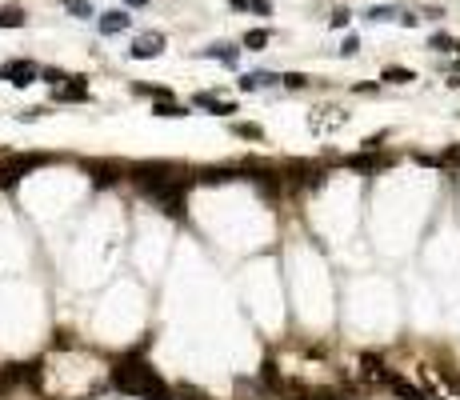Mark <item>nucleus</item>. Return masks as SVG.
Returning a JSON list of instances; mask_svg holds the SVG:
<instances>
[{"label": "nucleus", "mask_w": 460, "mask_h": 400, "mask_svg": "<svg viewBox=\"0 0 460 400\" xmlns=\"http://www.w3.org/2000/svg\"><path fill=\"white\" fill-rule=\"evenodd\" d=\"M112 388L125 392V397H141V400H168V384L160 381L148 365H141L136 356L120 360L112 368Z\"/></svg>", "instance_id": "obj_1"}, {"label": "nucleus", "mask_w": 460, "mask_h": 400, "mask_svg": "<svg viewBox=\"0 0 460 400\" xmlns=\"http://www.w3.org/2000/svg\"><path fill=\"white\" fill-rule=\"evenodd\" d=\"M36 77H40V68H36L32 61H24V56H13V61L0 64V80H8L13 88H29Z\"/></svg>", "instance_id": "obj_2"}, {"label": "nucleus", "mask_w": 460, "mask_h": 400, "mask_svg": "<svg viewBox=\"0 0 460 400\" xmlns=\"http://www.w3.org/2000/svg\"><path fill=\"white\" fill-rule=\"evenodd\" d=\"M36 164H40V157H29V160L13 157V160H4V164H0V184H4V189H13L16 180H20V176H29Z\"/></svg>", "instance_id": "obj_3"}, {"label": "nucleus", "mask_w": 460, "mask_h": 400, "mask_svg": "<svg viewBox=\"0 0 460 400\" xmlns=\"http://www.w3.org/2000/svg\"><path fill=\"white\" fill-rule=\"evenodd\" d=\"M96 29L104 32V36H116V32H128V29H132V16H128L125 8H109V13L96 16Z\"/></svg>", "instance_id": "obj_4"}, {"label": "nucleus", "mask_w": 460, "mask_h": 400, "mask_svg": "<svg viewBox=\"0 0 460 400\" xmlns=\"http://www.w3.org/2000/svg\"><path fill=\"white\" fill-rule=\"evenodd\" d=\"M160 52H164V36H160V32H144V36H136V45H132V56H136V61H152Z\"/></svg>", "instance_id": "obj_5"}, {"label": "nucleus", "mask_w": 460, "mask_h": 400, "mask_svg": "<svg viewBox=\"0 0 460 400\" xmlns=\"http://www.w3.org/2000/svg\"><path fill=\"white\" fill-rule=\"evenodd\" d=\"M285 77H276V72H244L240 77V88L244 93H260V88H269V84H280Z\"/></svg>", "instance_id": "obj_6"}, {"label": "nucleus", "mask_w": 460, "mask_h": 400, "mask_svg": "<svg viewBox=\"0 0 460 400\" xmlns=\"http://www.w3.org/2000/svg\"><path fill=\"white\" fill-rule=\"evenodd\" d=\"M52 100H88V80H84V77H72V84L52 88Z\"/></svg>", "instance_id": "obj_7"}, {"label": "nucleus", "mask_w": 460, "mask_h": 400, "mask_svg": "<svg viewBox=\"0 0 460 400\" xmlns=\"http://www.w3.org/2000/svg\"><path fill=\"white\" fill-rule=\"evenodd\" d=\"M196 56H205V61H221V64H237L240 61V48H232V45H208V48H200Z\"/></svg>", "instance_id": "obj_8"}, {"label": "nucleus", "mask_w": 460, "mask_h": 400, "mask_svg": "<svg viewBox=\"0 0 460 400\" xmlns=\"http://www.w3.org/2000/svg\"><path fill=\"white\" fill-rule=\"evenodd\" d=\"M192 104H200V109L216 112V116H228V112H237V104H228V100H221V96H212V93H196V96H192Z\"/></svg>", "instance_id": "obj_9"}, {"label": "nucleus", "mask_w": 460, "mask_h": 400, "mask_svg": "<svg viewBox=\"0 0 460 400\" xmlns=\"http://www.w3.org/2000/svg\"><path fill=\"white\" fill-rule=\"evenodd\" d=\"M365 20L368 24H384V20H400V8L397 4H372L365 13Z\"/></svg>", "instance_id": "obj_10"}, {"label": "nucleus", "mask_w": 460, "mask_h": 400, "mask_svg": "<svg viewBox=\"0 0 460 400\" xmlns=\"http://www.w3.org/2000/svg\"><path fill=\"white\" fill-rule=\"evenodd\" d=\"M272 40V32L269 29H253V32H244V48H248V52H260V48L269 45Z\"/></svg>", "instance_id": "obj_11"}, {"label": "nucleus", "mask_w": 460, "mask_h": 400, "mask_svg": "<svg viewBox=\"0 0 460 400\" xmlns=\"http://www.w3.org/2000/svg\"><path fill=\"white\" fill-rule=\"evenodd\" d=\"M64 8H68L72 16H80V20H93V16H100L93 8V0H64Z\"/></svg>", "instance_id": "obj_12"}, {"label": "nucleus", "mask_w": 460, "mask_h": 400, "mask_svg": "<svg viewBox=\"0 0 460 400\" xmlns=\"http://www.w3.org/2000/svg\"><path fill=\"white\" fill-rule=\"evenodd\" d=\"M429 48L432 52H452V48H457V36H448V32H432Z\"/></svg>", "instance_id": "obj_13"}, {"label": "nucleus", "mask_w": 460, "mask_h": 400, "mask_svg": "<svg viewBox=\"0 0 460 400\" xmlns=\"http://www.w3.org/2000/svg\"><path fill=\"white\" fill-rule=\"evenodd\" d=\"M381 80H388V84H409V80H416L413 68H384Z\"/></svg>", "instance_id": "obj_14"}, {"label": "nucleus", "mask_w": 460, "mask_h": 400, "mask_svg": "<svg viewBox=\"0 0 460 400\" xmlns=\"http://www.w3.org/2000/svg\"><path fill=\"white\" fill-rule=\"evenodd\" d=\"M152 112H157V116H184L189 109H184V104H173V100H160Z\"/></svg>", "instance_id": "obj_15"}, {"label": "nucleus", "mask_w": 460, "mask_h": 400, "mask_svg": "<svg viewBox=\"0 0 460 400\" xmlns=\"http://www.w3.org/2000/svg\"><path fill=\"white\" fill-rule=\"evenodd\" d=\"M20 24H24V16L16 13V8H4V13H0V29H20Z\"/></svg>", "instance_id": "obj_16"}, {"label": "nucleus", "mask_w": 460, "mask_h": 400, "mask_svg": "<svg viewBox=\"0 0 460 400\" xmlns=\"http://www.w3.org/2000/svg\"><path fill=\"white\" fill-rule=\"evenodd\" d=\"M45 80L52 84V88H56V84H64V80H72V77H68L64 68H45Z\"/></svg>", "instance_id": "obj_17"}, {"label": "nucleus", "mask_w": 460, "mask_h": 400, "mask_svg": "<svg viewBox=\"0 0 460 400\" xmlns=\"http://www.w3.org/2000/svg\"><path fill=\"white\" fill-rule=\"evenodd\" d=\"M285 84H288V88H304L308 77H301V72H285Z\"/></svg>", "instance_id": "obj_18"}, {"label": "nucleus", "mask_w": 460, "mask_h": 400, "mask_svg": "<svg viewBox=\"0 0 460 400\" xmlns=\"http://www.w3.org/2000/svg\"><path fill=\"white\" fill-rule=\"evenodd\" d=\"M356 48H360V36H344V45H340V52H344V56H352Z\"/></svg>", "instance_id": "obj_19"}, {"label": "nucleus", "mask_w": 460, "mask_h": 400, "mask_svg": "<svg viewBox=\"0 0 460 400\" xmlns=\"http://www.w3.org/2000/svg\"><path fill=\"white\" fill-rule=\"evenodd\" d=\"M328 24H333V29H349V13H333Z\"/></svg>", "instance_id": "obj_20"}, {"label": "nucleus", "mask_w": 460, "mask_h": 400, "mask_svg": "<svg viewBox=\"0 0 460 400\" xmlns=\"http://www.w3.org/2000/svg\"><path fill=\"white\" fill-rule=\"evenodd\" d=\"M400 24H404V29H416V24H420V16H416V13H400Z\"/></svg>", "instance_id": "obj_21"}, {"label": "nucleus", "mask_w": 460, "mask_h": 400, "mask_svg": "<svg viewBox=\"0 0 460 400\" xmlns=\"http://www.w3.org/2000/svg\"><path fill=\"white\" fill-rule=\"evenodd\" d=\"M237 132H240V136H260V128H256V125H237Z\"/></svg>", "instance_id": "obj_22"}, {"label": "nucleus", "mask_w": 460, "mask_h": 400, "mask_svg": "<svg viewBox=\"0 0 460 400\" xmlns=\"http://www.w3.org/2000/svg\"><path fill=\"white\" fill-rule=\"evenodd\" d=\"M125 4H132V8H141V4H148V0H125Z\"/></svg>", "instance_id": "obj_23"}]
</instances>
